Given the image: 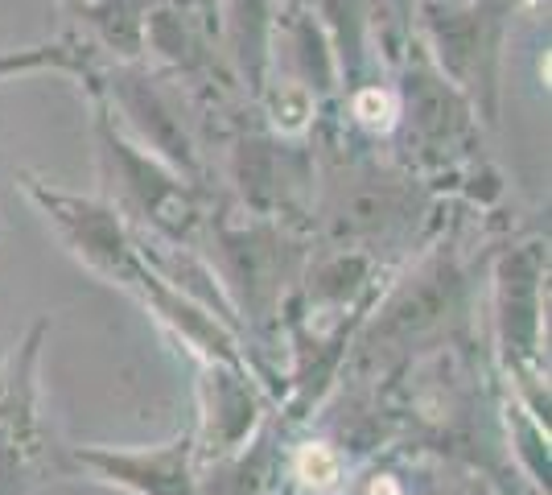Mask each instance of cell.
<instances>
[{
	"instance_id": "6da1fadb",
	"label": "cell",
	"mask_w": 552,
	"mask_h": 495,
	"mask_svg": "<svg viewBox=\"0 0 552 495\" xmlns=\"http://www.w3.org/2000/svg\"><path fill=\"white\" fill-rule=\"evenodd\" d=\"M297 467H301V475H305L309 483H318V487H330V483L338 479V458H334L330 450H322V446L305 450Z\"/></svg>"
}]
</instances>
